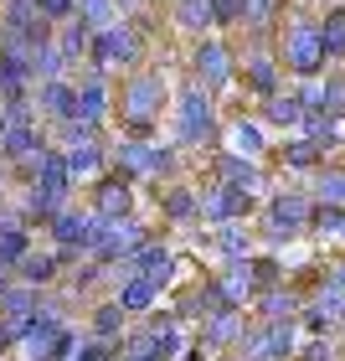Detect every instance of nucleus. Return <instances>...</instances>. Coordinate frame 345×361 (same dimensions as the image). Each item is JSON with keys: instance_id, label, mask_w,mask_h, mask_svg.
<instances>
[{"instance_id": "1", "label": "nucleus", "mask_w": 345, "mask_h": 361, "mask_svg": "<svg viewBox=\"0 0 345 361\" xmlns=\"http://www.w3.org/2000/svg\"><path fill=\"white\" fill-rule=\"evenodd\" d=\"M144 243H150V227H144L139 217H104L98 222V238H93V248H88V258L93 264H104V269H119V264H129Z\"/></svg>"}, {"instance_id": "2", "label": "nucleus", "mask_w": 345, "mask_h": 361, "mask_svg": "<svg viewBox=\"0 0 345 361\" xmlns=\"http://www.w3.org/2000/svg\"><path fill=\"white\" fill-rule=\"evenodd\" d=\"M160 104H165V83H160V73H134L119 93V114L129 124V135H150L155 119H160Z\"/></svg>"}, {"instance_id": "3", "label": "nucleus", "mask_w": 345, "mask_h": 361, "mask_svg": "<svg viewBox=\"0 0 345 361\" xmlns=\"http://www.w3.org/2000/svg\"><path fill=\"white\" fill-rule=\"evenodd\" d=\"M284 68L294 78H304V83H315V78H325V68H330V52H325V37H320V21H294L289 37H284Z\"/></svg>"}, {"instance_id": "4", "label": "nucleus", "mask_w": 345, "mask_h": 361, "mask_svg": "<svg viewBox=\"0 0 345 361\" xmlns=\"http://www.w3.org/2000/svg\"><path fill=\"white\" fill-rule=\"evenodd\" d=\"M294 351H299V320H253L242 336L248 361H294Z\"/></svg>"}, {"instance_id": "5", "label": "nucleus", "mask_w": 345, "mask_h": 361, "mask_svg": "<svg viewBox=\"0 0 345 361\" xmlns=\"http://www.w3.org/2000/svg\"><path fill=\"white\" fill-rule=\"evenodd\" d=\"M98 222H104V217H93V212H73V207H62L57 217L46 222V238H52V248L68 258V269L77 264V258H88L93 238H98Z\"/></svg>"}, {"instance_id": "6", "label": "nucleus", "mask_w": 345, "mask_h": 361, "mask_svg": "<svg viewBox=\"0 0 345 361\" xmlns=\"http://www.w3.org/2000/svg\"><path fill=\"white\" fill-rule=\"evenodd\" d=\"M248 325H253L248 310H217V315H206L191 336H196V346H206L211 356H232V351H242Z\"/></svg>"}, {"instance_id": "7", "label": "nucleus", "mask_w": 345, "mask_h": 361, "mask_svg": "<svg viewBox=\"0 0 345 361\" xmlns=\"http://www.w3.org/2000/svg\"><path fill=\"white\" fill-rule=\"evenodd\" d=\"M309 217H315V196L284 191V196L268 202V227H263V238H268V243H289V238L309 233Z\"/></svg>"}, {"instance_id": "8", "label": "nucleus", "mask_w": 345, "mask_h": 361, "mask_svg": "<svg viewBox=\"0 0 345 361\" xmlns=\"http://www.w3.org/2000/svg\"><path fill=\"white\" fill-rule=\"evenodd\" d=\"M175 140L180 145H211L217 140V114H211L206 88L180 93V104H175Z\"/></svg>"}, {"instance_id": "9", "label": "nucleus", "mask_w": 345, "mask_h": 361, "mask_svg": "<svg viewBox=\"0 0 345 361\" xmlns=\"http://www.w3.org/2000/svg\"><path fill=\"white\" fill-rule=\"evenodd\" d=\"M340 325H345V289L320 284V289L304 300V310H299V331H304V336H335Z\"/></svg>"}, {"instance_id": "10", "label": "nucleus", "mask_w": 345, "mask_h": 361, "mask_svg": "<svg viewBox=\"0 0 345 361\" xmlns=\"http://www.w3.org/2000/svg\"><path fill=\"white\" fill-rule=\"evenodd\" d=\"M170 171H175V155L165 145H155V140H124L119 145V176L144 180V176H170Z\"/></svg>"}, {"instance_id": "11", "label": "nucleus", "mask_w": 345, "mask_h": 361, "mask_svg": "<svg viewBox=\"0 0 345 361\" xmlns=\"http://www.w3.org/2000/svg\"><path fill=\"white\" fill-rule=\"evenodd\" d=\"M88 57L98 62V68H119V62H134V57H139V31L129 26V21H119V26H98V31H93Z\"/></svg>"}, {"instance_id": "12", "label": "nucleus", "mask_w": 345, "mask_h": 361, "mask_svg": "<svg viewBox=\"0 0 345 361\" xmlns=\"http://www.w3.org/2000/svg\"><path fill=\"white\" fill-rule=\"evenodd\" d=\"M253 212V191H242V186H227V180H217L206 196H201V222L211 227H227V222H242Z\"/></svg>"}, {"instance_id": "13", "label": "nucleus", "mask_w": 345, "mask_h": 361, "mask_svg": "<svg viewBox=\"0 0 345 361\" xmlns=\"http://www.w3.org/2000/svg\"><path fill=\"white\" fill-rule=\"evenodd\" d=\"M191 68H196V88H206V93H217L232 83V52H227L222 42H196V52H191Z\"/></svg>"}, {"instance_id": "14", "label": "nucleus", "mask_w": 345, "mask_h": 361, "mask_svg": "<svg viewBox=\"0 0 345 361\" xmlns=\"http://www.w3.org/2000/svg\"><path fill=\"white\" fill-rule=\"evenodd\" d=\"M93 217H134V186H129V176H104V180H93Z\"/></svg>"}, {"instance_id": "15", "label": "nucleus", "mask_w": 345, "mask_h": 361, "mask_svg": "<svg viewBox=\"0 0 345 361\" xmlns=\"http://www.w3.org/2000/svg\"><path fill=\"white\" fill-rule=\"evenodd\" d=\"M119 274H139V279H150V284H160V289H170L175 284V253L165 248V243H144V248L129 258V264H119Z\"/></svg>"}, {"instance_id": "16", "label": "nucleus", "mask_w": 345, "mask_h": 361, "mask_svg": "<svg viewBox=\"0 0 345 361\" xmlns=\"http://www.w3.org/2000/svg\"><path fill=\"white\" fill-rule=\"evenodd\" d=\"M113 300L129 310V320H144V315H155V310H160V284H150V279H139V274H119Z\"/></svg>"}, {"instance_id": "17", "label": "nucleus", "mask_w": 345, "mask_h": 361, "mask_svg": "<svg viewBox=\"0 0 345 361\" xmlns=\"http://www.w3.org/2000/svg\"><path fill=\"white\" fill-rule=\"evenodd\" d=\"M217 284H222V300L242 310V305H253L258 300V279H253V258H227L222 274H217Z\"/></svg>"}, {"instance_id": "18", "label": "nucleus", "mask_w": 345, "mask_h": 361, "mask_svg": "<svg viewBox=\"0 0 345 361\" xmlns=\"http://www.w3.org/2000/svg\"><path fill=\"white\" fill-rule=\"evenodd\" d=\"M26 186H42V191H52V196H62L68 202V191H73V166H68V150H46L37 155V176L26 180Z\"/></svg>"}, {"instance_id": "19", "label": "nucleus", "mask_w": 345, "mask_h": 361, "mask_svg": "<svg viewBox=\"0 0 345 361\" xmlns=\"http://www.w3.org/2000/svg\"><path fill=\"white\" fill-rule=\"evenodd\" d=\"M299 310H304V294L294 284H278L253 300V320H299Z\"/></svg>"}, {"instance_id": "20", "label": "nucleus", "mask_w": 345, "mask_h": 361, "mask_svg": "<svg viewBox=\"0 0 345 361\" xmlns=\"http://www.w3.org/2000/svg\"><path fill=\"white\" fill-rule=\"evenodd\" d=\"M62 274H68V258H62L57 248H52V253H37V248H31V253L21 258V269H15V279L31 284V289H52Z\"/></svg>"}, {"instance_id": "21", "label": "nucleus", "mask_w": 345, "mask_h": 361, "mask_svg": "<svg viewBox=\"0 0 345 361\" xmlns=\"http://www.w3.org/2000/svg\"><path fill=\"white\" fill-rule=\"evenodd\" d=\"M129 325H134V320H129V310H124V305H119V300L108 294V300H98V305L88 310V331H83V336L124 341V336H129Z\"/></svg>"}, {"instance_id": "22", "label": "nucleus", "mask_w": 345, "mask_h": 361, "mask_svg": "<svg viewBox=\"0 0 345 361\" xmlns=\"http://www.w3.org/2000/svg\"><path fill=\"white\" fill-rule=\"evenodd\" d=\"M37 98H42V114L57 124H73L77 119V83L68 78H52V83H37Z\"/></svg>"}, {"instance_id": "23", "label": "nucleus", "mask_w": 345, "mask_h": 361, "mask_svg": "<svg viewBox=\"0 0 345 361\" xmlns=\"http://www.w3.org/2000/svg\"><path fill=\"white\" fill-rule=\"evenodd\" d=\"M299 98H304V109H325L330 119H340V114H345V78L340 73H325V83L299 88Z\"/></svg>"}, {"instance_id": "24", "label": "nucleus", "mask_w": 345, "mask_h": 361, "mask_svg": "<svg viewBox=\"0 0 345 361\" xmlns=\"http://www.w3.org/2000/svg\"><path fill=\"white\" fill-rule=\"evenodd\" d=\"M104 114H108V88H104V78H88V83H77V124H88L98 129L104 124Z\"/></svg>"}, {"instance_id": "25", "label": "nucleus", "mask_w": 345, "mask_h": 361, "mask_svg": "<svg viewBox=\"0 0 345 361\" xmlns=\"http://www.w3.org/2000/svg\"><path fill=\"white\" fill-rule=\"evenodd\" d=\"M160 212H165V222H180V227H186V222L201 217V196L186 191V186H165V191H160Z\"/></svg>"}, {"instance_id": "26", "label": "nucleus", "mask_w": 345, "mask_h": 361, "mask_svg": "<svg viewBox=\"0 0 345 361\" xmlns=\"http://www.w3.org/2000/svg\"><path fill=\"white\" fill-rule=\"evenodd\" d=\"M263 119L278 124V129H299V124H304V98H299V93H273V98H263Z\"/></svg>"}, {"instance_id": "27", "label": "nucleus", "mask_w": 345, "mask_h": 361, "mask_svg": "<svg viewBox=\"0 0 345 361\" xmlns=\"http://www.w3.org/2000/svg\"><path fill=\"white\" fill-rule=\"evenodd\" d=\"M62 207H68V202H62V196H52V191H42V186H26V196H21V212H26L31 227H37V222L46 227Z\"/></svg>"}, {"instance_id": "28", "label": "nucleus", "mask_w": 345, "mask_h": 361, "mask_svg": "<svg viewBox=\"0 0 345 361\" xmlns=\"http://www.w3.org/2000/svg\"><path fill=\"white\" fill-rule=\"evenodd\" d=\"M242 83H248L258 98H273V93H284V88H278V62H273V57H253L248 68H242Z\"/></svg>"}, {"instance_id": "29", "label": "nucleus", "mask_w": 345, "mask_h": 361, "mask_svg": "<svg viewBox=\"0 0 345 361\" xmlns=\"http://www.w3.org/2000/svg\"><path fill=\"white\" fill-rule=\"evenodd\" d=\"M217 176L227 180V186L253 191L258 186V160H248V155H217Z\"/></svg>"}, {"instance_id": "30", "label": "nucleus", "mask_w": 345, "mask_h": 361, "mask_svg": "<svg viewBox=\"0 0 345 361\" xmlns=\"http://www.w3.org/2000/svg\"><path fill=\"white\" fill-rule=\"evenodd\" d=\"M31 253V227H15V233H0V274H11L21 269V258Z\"/></svg>"}, {"instance_id": "31", "label": "nucleus", "mask_w": 345, "mask_h": 361, "mask_svg": "<svg viewBox=\"0 0 345 361\" xmlns=\"http://www.w3.org/2000/svg\"><path fill=\"white\" fill-rule=\"evenodd\" d=\"M325 145H315V140H289L284 145V166L289 171H315V166H325Z\"/></svg>"}, {"instance_id": "32", "label": "nucleus", "mask_w": 345, "mask_h": 361, "mask_svg": "<svg viewBox=\"0 0 345 361\" xmlns=\"http://www.w3.org/2000/svg\"><path fill=\"white\" fill-rule=\"evenodd\" d=\"M299 129H304V140L325 145V150H335V145H340V129H335V119L325 109H304V124Z\"/></svg>"}, {"instance_id": "33", "label": "nucleus", "mask_w": 345, "mask_h": 361, "mask_svg": "<svg viewBox=\"0 0 345 361\" xmlns=\"http://www.w3.org/2000/svg\"><path fill=\"white\" fill-rule=\"evenodd\" d=\"M68 166H73V180H88V176H98V171H104V145H98V140H88V145H73V150H68Z\"/></svg>"}, {"instance_id": "34", "label": "nucleus", "mask_w": 345, "mask_h": 361, "mask_svg": "<svg viewBox=\"0 0 345 361\" xmlns=\"http://www.w3.org/2000/svg\"><path fill=\"white\" fill-rule=\"evenodd\" d=\"M320 37H325V52H330V62H340V57H345V6L325 11V21H320Z\"/></svg>"}, {"instance_id": "35", "label": "nucleus", "mask_w": 345, "mask_h": 361, "mask_svg": "<svg viewBox=\"0 0 345 361\" xmlns=\"http://www.w3.org/2000/svg\"><path fill=\"white\" fill-rule=\"evenodd\" d=\"M175 21L186 26V31H206V26H217V21H211V0H175Z\"/></svg>"}, {"instance_id": "36", "label": "nucleus", "mask_w": 345, "mask_h": 361, "mask_svg": "<svg viewBox=\"0 0 345 361\" xmlns=\"http://www.w3.org/2000/svg\"><path fill=\"white\" fill-rule=\"evenodd\" d=\"M211 243H217V253H222V258H248V248H253V243H248V233H242L237 222L217 227V238H211Z\"/></svg>"}, {"instance_id": "37", "label": "nucleus", "mask_w": 345, "mask_h": 361, "mask_svg": "<svg viewBox=\"0 0 345 361\" xmlns=\"http://www.w3.org/2000/svg\"><path fill=\"white\" fill-rule=\"evenodd\" d=\"M340 222H345V207H335V202H315L309 233H325V238H335V233H340Z\"/></svg>"}, {"instance_id": "38", "label": "nucleus", "mask_w": 345, "mask_h": 361, "mask_svg": "<svg viewBox=\"0 0 345 361\" xmlns=\"http://www.w3.org/2000/svg\"><path fill=\"white\" fill-rule=\"evenodd\" d=\"M232 140H237V155H248V160L263 155V129H258V124L237 119V124H232Z\"/></svg>"}, {"instance_id": "39", "label": "nucleus", "mask_w": 345, "mask_h": 361, "mask_svg": "<svg viewBox=\"0 0 345 361\" xmlns=\"http://www.w3.org/2000/svg\"><path fill=\"white\" fill-rule=\"evenodd\" d=\"M315 202H335V207H345V166H340V171H320Z\"/></svg>"}, {"instance_id": "40", "label": "nucleus", "mask_w": 345, "mask_h": 361, "mask_svg": "<svg viewBox=\"0 0 345 361\" xmlns=\"http://www.w3.org/2000/svg\"><path fill=\"white\" fill-rule=\"evenodd\" d=\"M253 279H258V294L278 289V284H284V264H278L273 253H263V258H253Z\"/></svg>"}, {"instance_id": "41", "label": "nucleus", "mask_w": 345, "mask_h": 361, "mask_svg": "<svg viewBox=\"0 0 345 361\" xmlns=\"http://www.w3.org/2000/svg\"><path fill=\"white\" fill-rule=\"evenodd\" d=\"M294 361H335V346H330V336H309V341H299Z\"/></svg>"}, {"instance_id": "42", "label": "nucleus", "mask_w": 345, "mask_h": 361, "mask_svg": "<svg viewBox=\"0 0 345 361\" xmlns=\"http://www.w3.org/2000/svg\"><path fill=\"white\" fill-rule=\"evenodd\" d=\"M278 16V0H242V26H268Z\"/></svg>"}, {"instance_id": "43", "label": "nucleus", "mask_w": 345, "mask_h": 361, "mask_svg": "<svg viewBox=\"0 0 345 361\" xmlns=\"http://www.w3.org/2000/svg\"><path fill=\"white\" fill-rule=\"evenodd\" d=\"M37 11H42L52 26H62V21H73V16L83 11V6H77V0H37Z\"/></svg>"}, {"instance_id": "44", "label": "nucleus", "mask_w": 345, "mask_h": 361, "mask_svg": "<svg viewBox=\"0 0 345 361\" xmlns=\"http://www.w3.org/2000/svg\"><path fill=\"white\" fill-rule=\"evenodd\" d=\"M211 21L217 26H237L242 21V0H211Z\"/></svg>"}, {"instance_id": "45", "label": "nucleus", "mask_w": 345, "mask_h": 361, "mask_svg": "<svg viewBox=\"0 0 345 361\" xmlns=\"http://www.w3.org/2000/svg\"><path fill=\"white\" fill-rule=\"evenodd\" d=\"M325 284H335V289H345V258H335V264L325 269Z\"/></svg>"}, {"instance_id": "46", "label": "nucleus", "mask_w": 345, "mask_h": 361, "mask_svg": "<svg viewBox=\"0 0 345 361\" xmlns=\"http://www.w3.org/2000/svg\"><path fill=\"white\" fill-rule=\"evenodd\" d=\"M180 361H217V356H211L206 346H196V336H191V346H186V351H180Z\"/></svg>"}, {"instance_id": "47", "label": "nucleus", "mask_w": 345, "mask_h": 361, "mask_svg": "<svg viewBox=\"0 0 345 361\" xmlns=\"http://www.w3.org/2000/svg\"><path fill=\"white\" fill-rule=\"evenodd\" d=\"M11 351H15V336H11V325L0 320V356H11Z\"/></svg>"}, {"instance_id": "48", "label": "nucleus", "mask_w": 345, "mask_h": 361, "mask_svg": "<svg viewBox=\"0 0 345 361\" xmlns=\"http://www.w3.org/2000/svg\"><path fill=\"white\" fill-rule=\"evenodd\" d=\"M6 129H11V119H6V109H0V145H6Z\"/></svg>"}, {"instance_id": "49", "label": "nucleus", "mask_w": 345, "mask_h": 361, "mask_svg": "<svg viewBox=\"0 0 345 361\" xmlns=\"http://www.w3.org/2000/svg\"><path fill=\"white\" fill-rule=\"evenodd\" d=\"M217 361H248V356H242V351H232V356H217Z\"/></svg>"}, {"instance_id": "50", "label": "nucleus", "mask_w": 345, "mask_h": 361, "mask_svg": "<svg viewBox=\"0 0 345 361\" xmlns=\"http://www.w3.org/2000/svg\"><path fill=\"white\" fill-rule=\"evenodd\" d=\"M335 238H340V243H345V222H340V233H335Z\"/></svg>"}, {"instance_id": "51", "label": "nucleus", "mask_w": 345, "mask_h": 361, "mask_svg": "<svg viewBox=\"0 0 345 361\" xmlns=\"http://www.w3.org/2000/svg\"><path fill=\"white\" fill-rule=\"evenodd\" d=\"M124 361H139V356H124Z\"/></svg>"}, {"instance_id": "52", "label": "nucleus", "mask_w": 345, "mask_h": 361, "mask_svg": "<svg viewBox=\"0 0 345 361\" xmlns=\"http://www.w3.org/2000/svg\"><path fill=\"white\" fill-rule=\"evenodd\" d=\"M0 191H6V180H0Z\"/></svg>"}]
</instances>
